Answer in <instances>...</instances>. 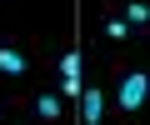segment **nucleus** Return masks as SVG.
I'll use <instances>...</instances> for the list:
<instances>
[{"label":"nucleus","instance_id":"6","mask_svg":"<svg viewBox=\"0 0 150 125\" xmlns=\"http://www.w3.org/2000/svg\"><path fill=\"white\" fill-rule=\"evenodd\" d=\"M125 20H130V30L150 25V0H125Z\"/></svg>","mask_w":150,"mask_h":125},{"label":"nucleus","instance_id":"4","mask_svg":"<svg viewBox=\"0 0 150 125\" xmlns=\"http://www.w3.org/2000/svg\"><path fill=\"white\" fill-rule=\"evenodd\" d=\"M80 65H85V60H80V50H65V55L55 60V70H60V80H80Z\"/></svg>","mask_w":150,"mask_h":125},{"label":"nucleus","instance_id":"3","mask_svg":"<svg viewBox=\"0 0 150 125\" xmlns=\"http://www.w3.org/2000/svg\"><path fill=\"white\" fill-rule=\"evenodd\" d=\"M30 70V60H25V50H15V45H0V75H10V80H20Z\"/></svg>","mask_w":150,"mask_h":125},{"label":"nucleus","instance_id":"7","mask_svg":"<svg viewBox=\"0 0 150 125\" xmlns=\"http://www.w3.org/2000/svg\"><path fill=\"white\" fill-rule=\"evenodd\" d=\"M130 35V20L125 15H105V40H125Z\"/></svg>","mask_w":150,"mask_h":125},{"label":"nucleus","instance_id":"1","mask_svg":"<svg viewBox=\"0 0 150 125\" xmlns=\"http://www.w3.org/2000/svg\"><path fill=\"white\" fill-rule=\"evenodd\" d=\"M145 100H150V70H130V75L120 80V90H115V105L135 115Z\"/></svg>","mask_w":150,"mask_h":125},{"label":"nucleus","instance_id":"2","mask_svg":"<svg viewBox=\"0 0 150 125\" xmlns=\"http://www.w3.org/2000/svg\"><path fill=\"white\" fill-rule=\"evenodd\" d=\"M80 115H85V125H100V120H105V90H100V85H85Z\"/></svg>","mask_w":150,"mask_h":125},{"label":"nucleus","instance_id":"5","mask_svg":"<svg viewBox=\"0 0 150 125\" xmlns=\"http://www.w3.org/2000/svg\"><path fill=\"white\" fill-rule=\"evenodd\" d=\"M35 115H40V120H60V115H65V100H60V95H40V100H35Z\"/></svg>","mask_w":150,"mask_h":125}]
</instances>
